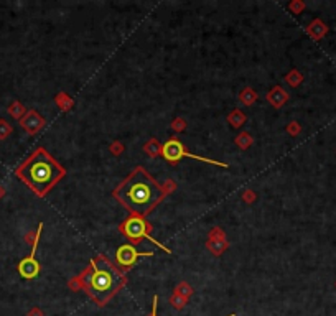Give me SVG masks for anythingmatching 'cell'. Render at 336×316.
Segmentation results:
<instances>
[{"mask_svg": "<svg viewBox=\"0 0 336 316\" xmlns=\"http://www.w3.org/2000/svg\"><path fill=\"white\" fill-rule=\"evenodd\" d=\"M122 230H124V234L127 235L130 241L138 242V241H142L143 237H147L148 241L155 242V246H158L162 250H165V252H170L167 247H163L162 244H158V242L154 239V237H150V234H148V224L145 222L140 216H132V217H129V219L124 222Z\"/></svg>", "mask_w": 336, "mask_h": 316, "instance_id": "5b68a950", "label": "cell"}, {"mask_svg": "<svg viewBox=\"0 0 336 316\" xmlns=\"http://www.w3.org/2000/svg\"><path fill=\"white\" fill-rule=\"evenodd\" d=\"M140 255H152V252H137V250L132 247V246H121L116 254V260L121 267L124 268H130L134 267L135 260L138 259Z\"/></svg>", "mask_w": 336, "mask_h": 316, "instance_id": "8992f818", "label": "cell"}, {"mask_svg": "<svg viewBox=\"0 0 336 316\" xmlns=\"http://www.w3.org/2000/svg\"><path fill=\"white\" fill-rule=\"evenodd\" d=\"M15 173L38 196H45L66 175V170L45 148H38L20 165Z\"/></svg>", "mask_w": 336, "mask_h": 316, "instance_id": "7a4b0ae2", "label": "cell"}, {"mask_svg": "<svg viewBox=\"0 0 336 316\" xmlns=\"http://www.w3.org/2000/svg\"><path fill=\"white\" fill-rule=\"evenodd\" d=\"M162 155L167 162L170 163H176L180 158H191V160H201V162H208V163H213V165H217V167H222L226 168L228 165L226 163H221V162H216L213 158H203V156H196L193 153H188L186 150H184L183 143L180 140H176V138H171L167 143L162 147Z\"/></svg>", "mask_w": 336, "mask_h": 316, "instance_id": "277c9868", "label": "cell"}, {"mask_svg": "<svg viewBox=\"0 0 336 316\" xmlns=\"http://www.w3.org/2000/svg\"><path fill=\"white\" fill-rule=\"evenodd\" d=\"M125 283V276L107 260V257L99 255L91 262V267L83 275V285L97 305H104L112 295Z\"/></svg>", "mask_w": 336, "mask_h": 316, "instance_id": "3957f363", "label": "cell"}, {"mask_svg": "<svg viewBox=\"0 0 336 316\" xmlns=\"http://www.w3.org/2000/svg\"><path fill=\"white\" fill-rule=\"evenodd\" d=\"M157 306H158V296L155 295V296H154V309H152V314H150V316H157Z\"/></svg>", "mask_w": 336, "mask_h": 316, "instance_id": "30bf717a", "label": "cell"}, {"mask_svg": "<svg viewBox=\"0 0 336 316\" xmlns=\"http://www.w3.org/2000/svg\"><path fill=\"white\" fill-rule=\"evenodd\" d=\"M43 124H45L43 117L35 110H30L28 114H26V117L22 118V127L28 132V134H35V132H38L43 127Z\"/></svg>", "mask_w": 336, "mask_h": 316, "instance_id": "ba28073f", "label": "cell"}, {"mask_svg": "<svg viewBox=\"0 0 336 316\" xmlns=\"http://www.w3.org/2000/svg\"><path fill=\"white\" fill-rule=\"evenodd\" d=\"M35 252H36V244H35V247H33L31 255L20 262L18 272H20V275L23 276V279H35V276L38 275V272H40V265H38V262L35 260Z\"/></svg>", "mask_w": 336, "mask_h": 316, "instance_id": "52a82bcc", "label": "cell"}, {"mask_svg": "<svg viewBox=\"0 0 336 316\" xmlns=\"http://www.w3.org/2000/svg\"><path fill=\"white\" fill-rule=\"evenodd\" d=\"M12 132V129L4 121H0V138H5Z\"/></svg>", "mask_w": 336, "mask_h": 316, "instance_id": "9c48e42d", "label": "cell"}, {"mask_svg": "<svg viewBox=\"0 0 336 316\" xmlns=\"http://www.w3.org/2000/svg\"><path fill=\"white\" fill-rule=\"evenodd\" d=\"M114 196L135 216H147L165 198V189L152 178L145 168H135L114 189Z\"/></svg>", "mask_w": 336, "mask_h": 316, "instance_id": "6da1fadb", "label": "cell"}]
</instances>
